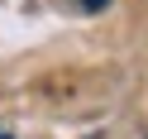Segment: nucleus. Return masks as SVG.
I'll return each instance as SVG.
<instances>
[{"instance_id": "nucleus-1", "label": "nucleus", "mask_w": 148, "mask_h": 139, "mask_svg": "<svg viewBox=\"0 0 148 139\" xmlns=\"http://www.w3.org/2000/svg\"><path fill=\"white\" fill-rule=\"evenodd\" d=\"M110 0H81V10H105Z\"/></svg>"}, {"instance_id": "nucleus-2", "label": "nucleus", "mask_w": 148, "mask_h": 139, "mask_svg": "<svg viewBox=\"0 0 148 139\" xmlns=\"http://www.w3.org/2000/svg\"><path fill=\"white\" fill-rule=\"evenodd\" d=\"M0 139H10V134H5V129H0Z\"/></svg>"}]
</instances>
